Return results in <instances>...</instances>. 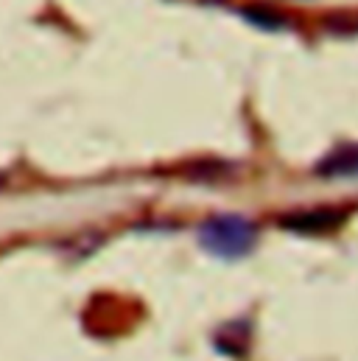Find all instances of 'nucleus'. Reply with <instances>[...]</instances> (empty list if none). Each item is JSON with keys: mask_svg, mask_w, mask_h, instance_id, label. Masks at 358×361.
<instances>
[{"mask_svg": "<svg viewBox=\"0 0 358 361\" xmlns=\"http://www.w3.org/2000/svg\"><path fill=\"white\" fill-rule=\"evenodd\" d=\"M258 241V230L249 219L227 213V216H213L199 227V244L204 252L224 258V261H238L252 252Z\"/></svg>", "mask_w": 358, "mask_h": 361, "instance_id": "1", "label": "nucleus"}, {"mask_svg": "<svg viewBox=\"0 0 358 361\" xmlns=\"http://www.w3.org/2000/svg\"><path fill=\"white\" fill-rule=\"evenodd\" d=\"M345 213L333 210V207H314V210H297L280 219V227L300 233V235H322V233H333L345 224Z\"/></svg>", "mask_w": 358, "mask_h": 361, "instance_id": "2", "label": "nucleus"}, {"mask_svg": "<svg viewBox=\"0 0 358 361\" xmlns=\"http://www.w3.org/2000/svg\"><path fill=\"white\" fill-rule=\"evenodd\" d=\"M316 174L328 180H345V177H358V143H347L333 149L316 163Z\"/></svg>", "mask_w": 358, "mask_h": 361, "instance_id": "3", "label": "nucleus"}, {"mask_svg": "<svg viewBox=\"0 0 358 361\" xmlns=\"http://www.w3.org/2000/svg\"><path fill=\"white\" fill-rule=\"evenodd\" d=\"M252 25H258V28H266V31H277V28H283V25H288V20L283 17V14H277V11H271L266 6H249V8H244L241 11Z\"/></svg>", "mask_w": 358, "mask_h": 361, "instance_id": "4", "label": "nucleus"}]
</instances>
